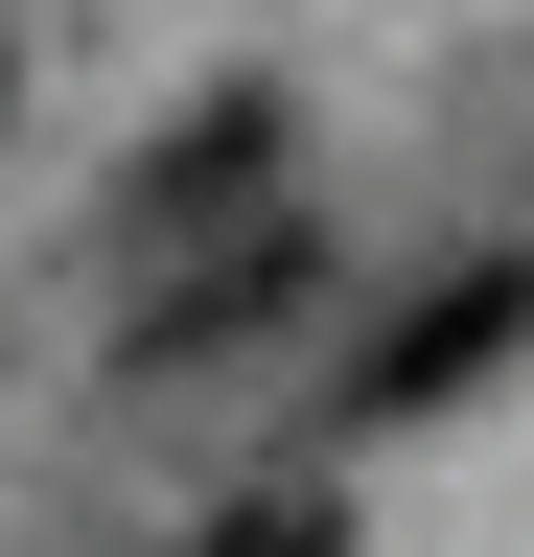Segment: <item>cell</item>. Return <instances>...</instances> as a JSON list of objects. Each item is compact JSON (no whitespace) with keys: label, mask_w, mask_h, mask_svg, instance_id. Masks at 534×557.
I'll use <instances>...</instances> for the list:
<instances>
[{"label":"cell","mask_w":534,"mask_h":557,"mask_svg":"<svg viewBox=\"0 0 534 557\" xmlns=\"http://www.w3.org/2000/svg\"><path fill=\"white\" fill-rule=\"evenodd\" d=\"M511 348H534V256H464V278H419V302L349 348V418H464Z\"/></svg>","instance_id":"1"},{"label":"cell","mask_w":534,"mask_h":557,"mask_svg":"<svg viewBox=\"0 0 534 557\" xmlns=\"http://www.w3.org/2000/svg\"><path fill=\"white\" fill-rule=\"evenodd\" d=\"M280 186V94H210V116H163L140 139V233H210V209Z\"/></svg>","instance_id":"3"},{"label":"cell","mask_w":534,"mask_h":557,"mask_svg":"<svg viewBox=\"0 0 534 557\" xmlns=\"http://www.w3.org/2000/svg\"><path fill=\"white\" fill-rule=\"evenodd\" d=\"M186 557H349V511H302V487H280V511H233V534H186Z\"/></svg>","instance_id":"4"},{"label":"cell","mask_w":534,"mask_h":557,"mask_svg":"<svg viewBox=\"0 0 534 557\" xmlns=\"http://www.w3.org/2000/svg\"><path fill=\"white\" fill-rule=\"evenodd\" d=\"M302 278H325V209H233L186 278H140V325H116V348H140V372H210V348H256Z\"/></svg>","instance_id":"2"}]
</instances>
